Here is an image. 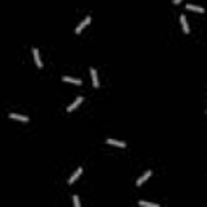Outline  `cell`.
<instances>
[{"instance_id":"6da1fadb","label":"cell","mask_w":207,"mask_h":207,"mask_svg":"<svg viewBox=\"0 0 207 207\" xmlns=\"http://www.w3.org/2000/svg\"><path fill=\"white\" fill-rule=\"evenodd\" d=\"M10 118L12 120H18V122H29V117H25V115H20V113H10Z\"/></svg>"},{"instance_id":"9c48e42d","label":"cell","mask_w":207,"mask_h":207,"mask_svg":"<svg viewBox=\"0 0 207 207\" xmlns=\"http://www.w3.org/2000/svg\"><path fill=\"white\" fill-rule=\"evenodd\" d=\"M151 175H152V173H151V172H146V173H144V175H143V177H141V178H139V180H138V181H136V185H138V186H143V183H144V181H146V180H147V178H149V177H151Z\"/></svg>"},{"instance_id":"8fae6325","label":"cell","mask_w":207,"mask_h":207,"mask_svg":"<svg viewBox=\"0 0 207 207\" xmlns=\"http://www.w3.org/2000/svg\"><path fill=\"white\" fill-rule=\"evenodd\" d=\"M105 143L107 144H112V146H118V147H125L126 146L125 143H122V141H115V139H107Z\"/></svg>"},{"instance_id":"7c38bea8","label":"cell","mask_w":207,"mask_h":207,"mask_svg":"<svg viewBox=\"0 0 207 207\" xmlns=\"http://www.w3.org/2000/svg\"><path fill=\"white\" fill-rule=\"evenodd\" d=\"M141 207H159L157 204H152V202H146V201H139Z\"/></svg>"},{"instance_id":"277c9868","label":"cell","mask_w":207,"mask_h":207,"mask_svg":"<svg viewBox=\"0 0 207 207\" xmlns=\"http://www.w3.org/2000/svg\"><path fill=\"white\" fill-rule=\"evenodd\" d=\"M81 173H83V168H78V170L75 172L73 175H71V178H70V180H68V185H73V183L76 181L79 177H81Z\"/></svg>"},{"instance_id":"7a4b0ae2","label":"cell","mask_w":207,"mask_h":207,"mask_svg":"<svg viewBox=\"0 0 207 207\" xmlns=\"http://www.w3.org/2000/svg\"><path fill=\"white\" fill-rule=\"evenodd\" d=\"M89 23H91V16H88V18H84V20H83V21L78 25V28H76V34H79V33H81V31L84 29V28L89 25Z\"/></svg>"},{"instance_id":"5b68a950","label":"cell","mask_w":207,"mask_h":207,"mask_svg":"<svg viewBox=\"0 0 207 207\" xmlns=\"http://www.w3.org/2000/svg\"><path fill=\"white\" fill-rule=\"evenodd\" d=\"M180 23H181V26H183V31L188 34V33H189V26H188V21H186V16H185V15L180 16Z\"/></svg>"},{"instance_id":"3957f363","label":"cell","mask_w":207,"mask_h":207,"mask_svg":"<svg viewBox=\"0 0 207 207\" xmlns=\"http://www.w3.org/2000/svg\"><path fill=\"white\" fill-rule=\"evenodd\" d=\"M33 55H34L36 67H37V68H42V62H41V57H39V50H37V49H33Z\"/></svg>"},{"instance_id":"4fadbf2b","label":"cell","mask_w":207,"mask_h":207,"mask_svg":"<svg viewBox=\"0 0 207 207\" xmlns=\"http://www.w3.org/2000/svg\"><path fill=\"white\" fill-rule=\"evenodd\" d=\"M73 204H75V207H79V206H81V202H79L78 196H73Z\"/></svg>"},{"instance_id":"8992f818","label":"cell","mask_w":207,"mask_h":207,"mask_svg":"<svg viewBox=\"0 0 207 207\" xmlns=\"http://www.w3.org/2000/svg\"><path fill=\"white\" fill-rule=\"evenodd\" d=\"M91 78H92V84L94 88H99V79H97V71L94 68H91Z\"/></svg>"},{"instance_id":"30bf717a","label":"cell","mask_w":207,"mask_h":207,"mask_svg":"<svg viewBox=\"0 0 207 207\" xmlns=\"http://www.w3.org/2000/svg\"><path fill=\"white\" fill-rule=\"evenodd\" d=\"M62 79H63V81L65 83H73V84H81V79H76V78H70V76H63V78H62Z\"/></svg>"},{"instance_id":"ba28073f","label":"cell","mask_w":207,"mask_h":207,"mask_svg":"<svg viewBox=\"0 0 207 207\" xmlns=\"http://www.w3.org/2000/svg\"><path fill=\"white\" fill-rule=\"evenodd\" d=\"M83 101H84V99H83V97H78V99H76V101H75L73 104H71V105H70V107H68V109H67V110H68V112H73V110H75V109H76V107H78V105H79V104H81Z\"/></svg>"},{"instance_id":"52a82bcc","label":"cell","mask_w":207,"mask_h":207,"mask_svg":"<svg viewBox=\"0 0 207 207\" xmlns=\"http://www.w3.org/2000/svg\"><path fill=\"white\" fill-rule=\"evenodd\" d=\"M186 8H188V10H191V12L204 13V8H202V7H198V5H191V3H188V5H186Z\"/></svg>"},{"instance_id":"5bb4252c","label":"cell","mask_w":207,"mask_h":207,"mask_svg":"<svg viewBox=\"0 0 207 207\" xmlns=\"http://www.w3.org/2000/svg\"><path fill=\"white\" fill-rule=\"evenodd\" d=\"M173 3H175V5H178V3H181V0H173Z\"/></svg>"}]
</instances>
